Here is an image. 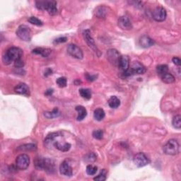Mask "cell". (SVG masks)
Wrapping results in <instances>:
<instances>
[{
    "label": "cell",
    "mask_w": 181,
    "mask_h": 181,
    "mask_svg": "<svg viewBox=\"0 0 181 181\" xmlns=\"http://www.w3.org/2000/svg\"><path fill=\"white\" fill-rule=\"evenodd\" d=\"M23 56V50L17 47H12L7 50L6 53L3 56V62L4 64H10L12 62H16L21 60Z\"/></svg>",
    "instance_id": "6da1fadb"
},
{
    "label": "cell",
    "mask_w": 181,
    "mask_h": 181,
    "mask_svg": "<svg viewBox=\"0 0 181 181\" xmlns=\"http://www.w3.org/2000/svg\"><path fill=\"white\" fill-rule=\"evenodd\" d=\"M36 169L39 170H45L48 174H53L55 171V163L48 158H37L35 161Z\"/></svg>",
    "instance_id": "7a4b0ae2"
},
{
    "label": "cell",
    "mask_w": 181,
    "mask_h": 181,
    "mask_svg": "<svg viewBox=\"0 0 181 181\" xmlns=\"http://www.w3.org/2000/svg\"><path fill=\"white\" fill-rule=\"evenodd\" d=\"M164 151L167 155H176L180 151V145L178 141L175 140H170L164 146Z\"/></svg>",
    "instance_id": "3957f363"
},
{
    "label": "cell",
    "mask_w": 181,
    "mask_h": 181,
    "mask_svg": "<svg viewBox=\"0 0 181 181\" xmlns=\"http://www.w3.org/2000/svg\"><path fill=\"white\" fill-rule=\"evenodd\" d=\"M17 36L21 40L28 42L31 40L32 37V32L29 27L26 25L20 26L17 31Z\"/></svg>",
    "instance_id": "277c9868"
},
{
    "label": "cell",
    "mask_w": 181,
    "mask_h": 181,
    "mask_svg": "<svg viewBox=\"0 0 181 181\" xmlns=\"http://www.w3.org/2000/svg\"><path fill=\"white\" fill-rule=\"evenodd\" d=\"M30 158L27 154H21L16 160V165L19 169L26 170L29 166Z\"/></svg>",
    "instance_id": "5b68a950"
},
{
    "label": "cell",
    "mask_w": 181,
    "mask_h": 181,
    "mask_svg": "<svg viewBox=\"0 0 181 181\" xmlns=\"http://www.w3.org/2000/svg\"><path fill=\"white\" fill-rule=\"evenodd\" d=\"M153 19L158 22H161L166 20L167 12L166 9L162 7H157L152 13Z\"/></svg>",
    "instance_id": "8992f818"
},
{
    "label": "cell",
    "mask_w": 181,
    "mask_h": 181,
    "mask_svg": "<svg viewBox=\"0 0 181 181\" xmlns=\"http://www.w3.org/2000/svg\"><path fill=\"white\" fill-rule=\"evenodd\" d=\"M67 52L71 56L78 60H81L83 57V52L81 50V49L79 47H78L77 45L74 44H69L68 45Z\"/></svg>",
    "instance_id": "52a82bcc"
},
{
    "label": "cell",
    "mask_w": 181,
    "mask_h": 181,
    "mask_svg": "<svg viewBox=\"0 0 181 181\" xmlns=\"http://www.w3.org/2000/svg\"><path fill=\"white\" fill-rule=\"evenodd\" d=\"M134 163H135V164L137 167L141 168L149 164V160L145 154L140 152V153L136 154L135 157H134Z\"/></svg>",
    "instance_id": "ba28073f"
},
{
    "label": "cell",
    "mask_w": 181,
    "mask_h": 181,
    "mask_svg": "<svg viewBox=\"0 0 181 181\" xmlns=\"http://www.w3.org/2000/svg\"><path fill=\"white\" fill-rule=\"evenodd\" d=\"M107 60H109V62L115 66H117L118 64L119 60L120 58V54L119 53L117 50L115 49H110L107 52Z\"/></svg>",
    "instance_id": "9c48e42d"
},
{
    "label": "cell",
    "mask_w": 181,
    "mask_h": 181,
    "mask_svg": "<svg viewBox=\"0 0 181 181\" xmlns=\"http://www.w3.org/2000/svg\"><path fill=\"white\" fill-rule=\"evenodd\" d=\"M132 75L134 74H143L146 72V69L140 62H134L132 66L130 68Z\"/></svg>",
    "instance_id": "30bf717a"
},
{
    "label": "cell",
    "mask_w": 181,
    "mask_h": 181,
    "mask_svg": "<svg viewBox=\"0 0 181 181\" xmlns=\"http://www.w3.org/2000/svg\"><path fill=\"white\" fill-rule=\"evenodd\" d=\"M83 37H84L86 42L88 45V46L90 47V48L92 49L94 52H96V53L97 52H99V50L98 49V48H97L96 45L95 43V42H94L93 38L91 37L90 31L89 30L84 31L83 33Z\"/></svg>",
    "instance_id": "8fae6325"
},
{
    "label": "cell",
    "mask_w": 181,
    "mask_h": 181,
    "mask_svg": "<svg viewBox=\"0 0 181 181\" xmlns=\"http://www.w3.org/2000/svg\"><path fill=\"white\" fill-rule=\"evenodd\" d=\"M118 26L120 28H122V30H131L132 28V23L130 21V19H128L127 17L125 16H122V17H120L118 19Z\"/></svg>",
    "instance_id": "7c38bea8"
},
{
    "label": "cell",
    "mask_w": 181,
    "mask_h": 181,
    "mask_svg": "<svg viewBox=\"0 0 181 181\" xmlns=\"http://www.w3.org/2000/svg\"><path fill=\"white\" fill-rule=\"evenodd\" d=\"M60 174L65 176H72V168L71 167L69 163L67 161H63L60 166Z\"/></svg>",
    "instance_id": "4fadbf2b"
},
{
    "label": "cell",
    "mask_w": 181,
    "mask_h": 181,
    "mask_svg": "<svg viewBox=\"0 0 181 181\" xmlns=\"http://www.w3.org/2000/svg\"><path fill=\"white\" fill-rule=\"evenodd\" d=\"M117 67H118L122 72H125L130 68V58L127 55H121L119 60L118 64H117Z\"/></svg>",
    "instance_id": "5bb4252c"
},
{
    "label": "cell",
    "mask_w": 181,
    "mask_h": 181,
    "mask_svg": "<svg viewBox=\"0 0 181 181\" xmlns=\"http://www.w3.org/2000/svg\"><path fill=\"white\" fill-rule=\"evenodd\" d=\"M139 43H140V46L144 48H150V47L154 45V41L152 40L150 37H149V36L146 35L141 36L140 38Z\"/></svg>",
    "instance_id": "9a60e30c"
},
{
    "label": "cell",
    "mask_w": 181,
    "mask_h": 181,
    "mask_svg": "<svg viewBox=\"0 0 181 181\" xmlns=\"http://www.w3.org/2000/svg\"><path fill=\"white\" fill-rule=\"evenodd\" d=\"M60 136L59 132H53L51 133L47 136V137L45 140V145L47 147H50L52 145H54V143L55 142L56 139Z\"/></svg>",
    "instance_id": "2e32d148"
},
{
    "label": "cell",
    "mask_w": 181,
    "mask_h": 181,
    "mask_svg": "<svg viewBox=\"0 0 181 181\" xmlns=\"http://www.w3.org/2000/svg\"><path fill=\"white\" fill-rule=\"evenodd\" d=\"M46 11L50 16H55L57 14V2L55 1H47Z\"/></svg>",
    "instance_id": "e0dca14e"
},
{
    "label": "cell",
    "mask_w": 181,
    "mask_h": 181,
    "mask_svg": "<svg viewBox=\"0 0 181 181\" xmlns=\"http://www.w3.org/2000/svg\"><path fill=\"white\" fill-rule=\"evenodd\" d=\"M14 91L16 93L21 95H28L29 93V88L24 83H20L15 86Z\"/></svg>",
    "instance_id": "ac0fdd59"
},
{
    "label": "cell",
    "mask_w": 181,
    "mask_h": 181,
    "mask_svg": "<svg viewBox=\"0 0 181 181\" xmlns=\"http://www.w3.org/2000/svg\"><path fill=\"white\" fill-rule=\"evenodd\" d=\"M52 50L49 48H37L33 50V53L36 55H40L43 57H48L51 54Z\"/></svg>",
    "instance_id": "d6986e66"
},
{
    "label": "cell",
    "mask_w": 181,
    "mask_h": 181,
    "mask_svg": "<svg viewBox=\"0 0 181 181\" xmlns=\"http://www.w3.org/2000/svg\"><path fill=\"white\" fill-rule=\"evenodd\" d=\"M75 109L79 112L77 116L78 121H81V120L84 119L86 117V115H87V111H86V109L85 107L82 106H78L76 107Z\"/></svg>",
    "instance_id": "ffe728a7"
},
{
    "label": "cell",
    "mask_w": 181,
    "mask_h": 181,
    "mask_svg": "<svg viewBox=\"0 0 181 181\" xmlns=\"http://www.w3.org/2000/svg\"><path fill=\"white\" fill-rule=\"evenodd\" d=\"M54 146H55V148L58 149V150L66 152L68 151L71 148V144L69 143H64V144H62L60 141H55V142L54 143Z\"/></svg>",
    "instance_id": "44dd1931"
},
{
    "label": "cell",
    "mask_w": 181,
    "mask_h": 181,
    "mask_svg": "<svg viewBox=\"0 0 181 181\" xmlns=\"http://www.w3.org/2000/svg\"><path fill=\"white\" fill-rule=\"evenodd\" d=\"M93 116L94 118L96 120L101 121L102 120H103L105 116H106V113H105V111L102 108H97L94 111Z\"/></svg>",
    "instance_id": "7402d4cb"
},
{
    "label": "cell",
    "mask_w": 181,
    "mask_h": 181,
    "mask_svg": "<svg viewBox=\"0 0 181 181\" xmlns=\"http://www.w3.org/2000/svg\"><path fill=\"white\" fill-rule=\"evenodd\" d=\"M108 105L112 108H117L120 105V99L115 96H111L108 100Z\"/></svg>",
    "instance_id": "603a6c76"
},
{
    "label": "cell",
    "mask_w": 181,
    "mask_h": 181,
    "mask_svg": "<svg viewBox=\"0 0 181 181\" xmlns=\"http://www.w3.org/2000/svg\"><path fill=\"white\" fill-rule=\"evenodd\" d=\"M161 78L162 81L166 83H172L175 81V79L174 77V75H172L171 74H170V73H169V72L166 73V74H164L163 76H161Z\"/></svg>",
    "instance_id": "cb8c5ba5"
},
{
    "label": "cell",
    "mask_w": 181,
    "mask_h": 181,
    "mask_svg": "<svg viewBox=\"0 0 181 181\" xmlns=\"http://www.w3.org/2000/svg\"><path fill=\"white\" fill-rule=\"evenodd\" d=\"M169 72V67L166 64H160L156 67V72L159 76L161 77Z\"/></svg>",
    "instance_id": "d4e9b609"
},
{
    "label": "cell",
    "mask_w": 181,
    "mask_h": 181,
    "mask_svg": "<svg viewBox=\"0 0 181 181\" xmlns=\"http://www.w3.org/2000/svg\"><path fill=\"white\" fill-rule=\"evenodd\" d=\"M60 112L59 111L58 108H57V107L53 109V111H52V112H45L44 113L45 116L47 118H48V119L55 118V117L60 116Z\"/></svg>",
    "instance_id": "484cf974"
},
{
    "label": "cell",
    "mask_w": 181,
    "mask_h": 181,
    "mask_svg": "<svg viewBox=\"0 0 181 181\" xmlns=\"http://www.w3.org/2000/svg\"><path fill=\"white\" fill-rule=\"evenodd\" d=\"M37 149L36 144H24V145L21 146L18 148V150L21 151H35Z\"/></svg>",
    "instance_id": "4316f807"
},
{
    "label": "cell",
    "mask_w": 181,
    "mask_h": 181,
    "mask_svg": "<svg viewBox=\"0 0 181 181\" xmlns=\"http://www.w3.org/2000/svg\"><path fill=\"white\" fill-rule=\"evenodd\" d=\"M79 93L82 98L89 100L91 98V92L88 88H81L79 90Z\"/></svg>",
    "instance_id": "83f0119b"
},
{
    "label": "cell",
    "mask_w": 181,
    "mask_h": 181,
    "mask_svg": "<svg viewBox=\"0 0 181 181\" xmlns=\"http://www.w3.org/2000/svg\"><path fill=\"white\" fill-rule=\"evenodd\" d=\"M173 126L175 128V129L180 130L181 128V116L180 115H178L174 117L172 121Z\"/></svg>",
    "instance_id": "f1b7e54d"
},
{
    "label": "cell",
    "mask_w": 181,
    "mask_h": 181,
    "mask_svg": "<svg viewBox=\"0 0 181 181\" xmlns=\"http://www.w3.org/2000/svg\"><path fill=\"white\" fill-rule=\"evenodd\" d=\"M97 169L96 166H93L92 165H88L86 167V173H87V174L89 175H93L96 174L97 172Z\"/></svg>",
    "instance_id": "f546056e"
},
{
    "label": "cell",
    "mask_w": 181,
    "mask_h": 181,
    "mask_svg": "<svg viewBox=\"0 0 181 181\" xmlns=\"http://www.w3.org/2000/svg\"><path fill=\"white\" fill-rule=\"evenodd\" d=\"M93 138L96 139V140H102L103 137V131L102 130H95L93 132L92 134Z\"/></svg>",
    "instance_id": "4dcf8cb0"
},
{
    "label": "cell",
    "mask_w": 181,
    "mask_h": 181,
    "mask_svg": "<svg viewBox=\"0 0 181 181\" xmlns=\"http://www.w3.org/2000/svg\"><path fill=\"white\" fill-rule=\"evenodd\" d=\"M67 79L65 77H60L57 79L56 83L60 88H64L67 86Z\"/></svg>",
    "instance_id": "1f68e13d"
},
{
    "label": "cell",
    "mask_w": 181,
    "mask_h": 181,
    "mask_svg": "<svg viewBox=\"0 0 181 181\" xmlns=\"http://www.w3.org/2000/svg\"><path fill=\"white\" fill-rule=\"evenodd\" d=\"M28 21H29L31 23H32L33 25H36V26H42L43 24V22H42V21H40V19H38L37 17H30L29 19H28Z\"/></svg>",
    "instance_id": "d6a6232c"
},
{
    "label": "cell",
    "mask_w": 181,
    "mask_h": 181,
    "mask_svg": "<svg viewBox=\"0 0 181 181\" xmlns=\"http://www.w3.org/2000/svg\"><path fill=\"white\" fill-rule=\"evenodd\" d=\"M106 174H107V172L106 170H103V171H102L100 174L98 175H97L96 177H95L93 178L94 180H97V181H104L106 180Z\"/></svg>",
    "instance_id": "836d02e7"
},
{
    "label": "cell",
    "mask_w": 181,
    "mask_h": 181,
    "mask_svg": "<svg viewBox=\"0 0 181 181\" xmlns=\"http://www.w3.org/2000/svg\"><path fill=\"white\" fill-rule=\"evenodd\" d=\"M46 4L47 1H37L36 2V7L39 10H44L46 9Z\"/></svg>",
    "instance_id": "e575fe53"
},
{
    "label": "cell",
    "mask_w": 181,
    "mask_h": 181,
    "mask_svg": "<svg viewBox=\"0 0 181 181\" xmlns=\"http://www.w3.org/2000/svg\"><path fill=\"white\" fill-rule=\"evenodd\" d=\"M96 12V16L99 18H103L106 17V9H105V8L103 7H101L97 8Z\"/></svg>",
    "instance_id": "d590c367"
},
{
    "label": "cell",
    "mask_w": 181,
    "mask_h": 181,
    "mask_svg": "<svg viewBox=\"0 0 181 181\" xmlns=\"http://www.w3.org/2000/svg\"><path fill=\"white\" fill-rule=\"evenodd\" d=\"M96 160V156L93 153H89L85 156V161L87 162H94Z\"/></svg>",
    "instance_id": "8d00e7d4"
},
{
    "label": "cell",
    "mask_w": 181,
    "mask_h": 181,
    "mask_svg": "<svg viewBox=\"0 0 181 181\" xmlns=\"http://www.w3.org/2000/svg\"><path fill=\"white\" fill-rule=\"evenodd\" d=\"M67 37H60L58 38H56L55 40L53 41V44L55 45H58L61 43H64L65 42H67Z\"/></svg>",
    "instance_id": "74e56055"
},
{
    "label": "cell",
    "mask_w": 181,
    "mask_h": 181,
    "mask_svg": "<svg viewBox=\"0 0 181 181\" xmlns=\"http://www.w3.org/2000/svg\"><path fill=\"white\" fill-rule=\"evenodd\" d=\"M14 65L17 68H21L24 66V62L21 59L19 60L14 62Z\"/></svg>",
    "instance_id": "f35d334b"
},
{
    "label": "cell",
    "mask_w": 181,
    "mask_h": 181,
    "mask_svg": "<svg viewBox=\"0 0 181 181\" xmlns=\"http://www.w3.org/2000/svg\"><path fill=\"white\" fill-rule=\"evenodd\" d=\"M173 62H174L175 65H177V66H180L181 65V60L179 57H174V58H173Z\"/></svg>",
    "instance_id": "ab89813d"
},
{
    "label": "cell",
    "mask_w": 181,
    "mask_h": 181,
    "mask_svg": "<svg viewBox=\"0 0 181 181\" xmlns=\"http://www.w3.org/2000/svg\"><path fill=\"white\" fill-rule=\"evenodd\" d=\"M86 79H87L88 81H93L94 80L96 79V76L90 75V74H87V73H86Z\"/></svg>",
    "instance_id": "60d3db41"
},
{
    "label": "cell",
    "mask_w": 181,
    "mask_h": 181,
    "mask_svg": "<svg viewBox=\"0 0 181 181\" xmlns=\"http://www.w3.org/2000/svg\"><path fill=\"white\" fill-rule=\"evenodd\" d=\"M52 92H53V90H52V89H51V90L47 91L45 94H46V95H48V96H50V95H51V94L52 93Z\"/></svg>",
    "instance_id": "b9f144b4"
}]
</instances>
